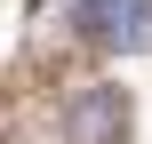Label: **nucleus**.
<instances>
[{
  "instance_id": "nucleus-1",
  "label": "nucleus",
  "mask_w": 152,
  "mask_h": 144,
  "mask_svg": "<svg viewBox=\"0 0 152 144\" xmlns=\"http://www.w3.org/2000/svg\"><path fill=\"white\" fill-rule=\"evenodd\" d=\"M72 24H80V40H96V48H112V56L152 48V0H80Z\"/></svg>"
},
{
  "instance_id": "nucleus-2",
  "label": "nucleus",
  "mask_w": 152,
  "mask_h": 144,
  "mask_svg": "<svg viewBox=\"0 0 152 144\" xmlns=\"http://www.w3.org/2000/svg\"><path fill=\"white\" fill-rule=\"evenodd\" d=\"M64 144H128V96L112 80H88L64 96Z\"/></svg>"
}]
</instances>
